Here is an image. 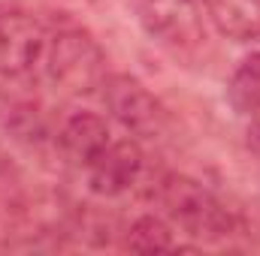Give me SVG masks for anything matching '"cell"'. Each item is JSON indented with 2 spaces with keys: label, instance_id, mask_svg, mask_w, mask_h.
<instances>
[{
  "label": "cell",
  "instance_id": "obj_4",
  "mask_svg": "<svg viewBox=\"0 0 260 256\" xmlns=\"http://www.w3.org/2000/svg\"><path fill=\"white\" fill-rule=\"evenodd\" d=\"M49 30L24 9H0V75L21 78L46 58Z\"/></svg>",
  "mask_w": 260,
  "mask_h": 256
},
{
  "label": "cell",
  "instance_id": "obj_8",
  "mask_svg": "<svg viewBox=\"0 0 260 256\" xmlns=\"http://www.w3.org/2000/svg\"><path fill=\"white\" fill-rule=\"evenodd\" d=\"M206 18L236 42L260 39V0H203Z\"/></svg>",
  "mask_w": 260,
  "mask_h": 256
},
{
  "label": "cell",
  "instance_id": "obj_10",
  "mask_svg": "<svg viewBox=\"0 0 260 256\" xmlns=\"http://www.w3.org/2000/svg\"><path fill=\"white\" fill-rule=\"evenodd\" d=\"M127 250L136 253H157V250H173L176 241H173V226L170 220L164 217H154V214H145V217H136L127 229V241H124Z\"/></svg>",
  "mask_w": 260,
  "mask_h": 256
},
{
  "label": "cell",
  "instance_id": "obj_1",
  "mask_svg": "<svg viewBox=\"0 0 260 256\" xmlns=\"http://www.w3.org/2000/svg\"><path fill=\"white\" fill-rule=\"evenodd\" d=\"M157 199L170 226L197 241H221L233 232V217L221 199L188 175H167L157 187Z\"/></svg>",
  "mask_w": 260,
  "mask_h": 256
},
{
  "label": "cell",
  "instance_id": "obj_7",
  "mask_svg": "<svg viewBox=\"0 0 260 256\" xmlns=\"http://www.w3.org/2000/svg\"><path fill=\"white\" fill-rule=\"evenodd\" d=\"M112 139L115 136H112V127L106 124V118H100L94 112H76L67 118L58 133V148L67 163L85 169Z\"/></svg>",
  "mask_w": 260,
  "mask_h": 256
},
{
  "label": "cell",
  "instance_id": "obj_11",
  "mask_svg": "<svg viewBox=\"0 0 260 256\" xmlns=\"http://www.w3.org/2000/svg\"><path fill=\"white\" fill-rule=\"evenodd\" d=\"M248 145H251V151L260 157V115L251 118V127H248Z\"/></svg>",
  "mask_w": 260,
  "mask_h": 256
},
{
  "label": "cell",
  "instance_id": "obj_3",
  "mask_svg": "<svg viewBox=\"0 0 260 256\" xmlns=\"http://www.w3.org/2000/svg\"><path fill=\"white\" fill-rule=\"evenodd\" d=\"M103 100L109 115L139 139H157L167 127V112L157 97L133 75L115 72L103 81Z\"/></svg>",
  "mask_w": 260,
  "mask_h": 256
},
{
  "label": "cell",
  "instance_id": "obj_2",
  "mask_svg": "<svg viewBox=\"0 0 260 256\" xmlns=\"http://www.w3.org/2000/svg\"><path fill=\"white\" fill-rule=\"evenodd\" d=\"M46 72L49 81L70 97H85L106 81V55L100 42L82 30L64 27L55 36H49L46 49Z\"/></svg>",
  "mask_w": 260,
  "mask_h": 256
},
{
  "label": "cell",
  "instance_id": "obj_9",
  "mask_svg": "<svg viewBox=\"0 0 260 256\" xmlns=\"http://www.w3.org/2000/svg\"><path fill=\"white\" fill-rule=\"evenodd\" d=\"M227 100L239 115H260V52L245 55L227 81Z\"/></svg>",
  "mask_w": 260,
  "mask_h": 256
},
{
  "label": "cell",
  "instance_id": "obj_6",
  "mask_svg": "<svg viewBox=\"0 0 260 256\" xmlns=\"http://www.w3.org/2000/svg\"><path fill=\"white\" fill-rule=\"evenodd\" d=\"M142 27L167 46H194L203 36V0H136Z\"/></svg>",
  "mask_w": 260,
  "mask_h": 256
},
{
  "label": "cell",
  "instance_id": "obj_5",
  "mask_svg": "<svg viewBox=\"0 0 260 256\" xmlns=\"http://www.w3.org/2000/svg\"><path fill=\"white\" fill-rule=\"evenodd\" d=\"M142 148L136 139H112L82 172H85V181H88V190L103 196V199H112V196H121L127 193L139 175H142Z\"/></svg>",
  "mask_w": 260,
  "mask_h": 256
}]
</instances>
